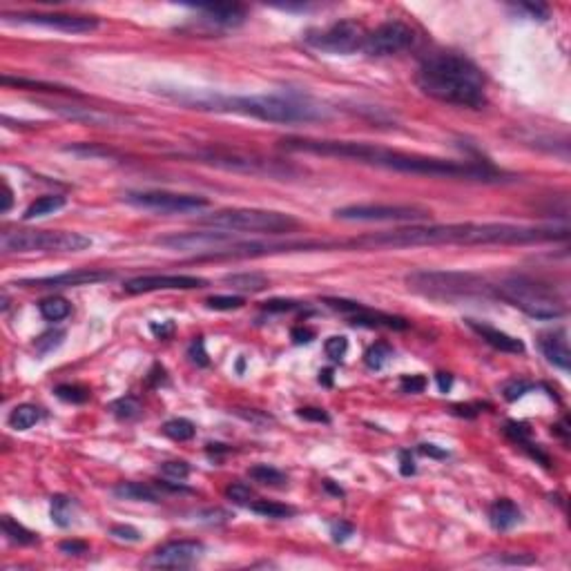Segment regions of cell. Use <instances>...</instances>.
<instances>
[{
  "label": "cell",
  "instance_id": "obj_31",
  "mask_svg": "<svg viewBox=\"0 0 571 571\" xmlns=\"http://www.w3.org/2000/svg\"><path fill=\"white\" fill-rule=\"evenodd\" d=\"M255 513L263 515V518H275V520H281V518H290L295 513L293 507L288 505H279V502H271V500H255L253 505H250Z\"/></svg>",
  "mask_w": 571,
  "mask_h": 571
},
{
  "label": "cell",
  "instance_id": "obj_52",
  "mask_svg": "<svg viewBox=\"0 0 571 571\" xmlns=\"http://www.w3.org/2000/svg\"><path fill=\"white\" fill-rule=\"evenodd\" d=\"M435 379H438V389L442 393H449L451 391V386H453V377L449 373H438L435 375Z\"/></svg>",
  "mask_w": 571,
  "mask_h": 571
},
{
  "label": "cell",
  "instance_id": "obj_45",
  "mask_svg": "<svg viewBox=\"0 0 571 571\" xmlns=\"http://www.w3.org/2000/svg\"><path fill=\"white\" fill-rule=\"evenodd\" d=\"M531 389V384H527V382H511L507 389H505V397L509 399V402H513V399H518V397H523L525 395V391H529Z\"/></svg>",
  "mask_w": 571,
  "mask_h": 571
},
{
  "label": "cell",
  "instance_id": "obj_23",
  "mask_svg": "<svg viewBox=\"0 0 571 571\" xmlns=\"http://www.w3.org/2000/svg\"><path fill=\"white\" fill-rule=\"evenodd\" d=\"M226 283L234 290H246V293H259L268 286V277L261 273H237V275H226Z\"/></svg>",
  "mask_w": 571,
  "mask_h": 571
},
{
  "label": "cell",
  "instance_id": "obj_37",
  "mask_svg": "<svg viewBox=\"0 0 571 571\" xmlns=\"http://www.w3.org/2000/svg\"><path fill=\"white\" fill-rule=\"evenodd\" d=\"M161 473L165 478H172V480H179L183 482L188 476H190V464L186 460H170V462H163L161 464Z\"/></svg>",
  "mask_w": 571,
  "mask_h": 571
},
{
  "label": "cell",
  "instance_id": "obj_41",
  "mask_svg": "<svg viewBox=\"0 0 571 571\" xmlns=\"http://www.w3.org/2000/svg\"><path fill=\"white\" fill-rule=\"evenodd\" d=\"M188 357H190L194 364H199V366H208V355H206L204 340L197 337V340L190 344V348H188Z\"/></svg>",
  "mask_w": 571,
  "mask_h": 571
},
{
  "label": "cell",
  "instance_id": "obj_5",
  "mask_svg": "<svg viewBox=\"0 0 571 571\" xmlns=\"http://www.w3.org/2000/svg\"><path fill=\"white\" fill-rule=\"evenodd\" d=\"M409 290L429 299H466V297H493V283L471 273L456 271H415L407 275Z\"/></svg>",
  "mask_w": 571,
  "mask_h": 571
},
{
  "label": "cell",
  "instance_id": "obj_32",
  "mask_svg": "<svg viewBox=\"0 0 571 571\" xmlns=\"http://www.w3.org/2000/svg\"><path fill=\"white\" fill-rule=\"evenodd\" d=\"M110 411L119 417V419H134V417H139L141 415V402L137 397H121V399H116L110 404Z\"/></svg>",
  "mask_w": 571,
  "mask_h": 571
},
{
  "label": "cell",
  "instance_id": "obj_44",
  "mask_svg": "<svg viewBox=\"0 0 571 571\" xmlns=\"http://www.w3.org/2000/svg\"><path fill=\"white\" fill-rule=\"evenodd\" d=\"M61 551L67 553V556H83V553L90 551V547L88 543H80V540H65L61 543Z\"/></svg>",
  "mask_w": 571,
  "mask_h": 571
},
{
  "label": "cell",
  "instance_id": "obj_21",
  "mask_svg": "<svg viewBox=\"0 0 571 571\" xmlns=\"http://www.w3.org/2000/svg\"><path fill=\"white\" fill-rule=\"evenodd\" d=\"M114 496L121 500H134V502H161V493L157 486L145 482H121L114 486Z\"/></svg>",
  "mask_w": 571,
  "mask_h": 571
},
{
  "label": "cell",
  "instance_id": "obj_24",
  "mask_svg": "<svg viewBox=\"0 0 571 571\" xmlns=\"http://www.w3.org/2000/svg\"><path fill=\"white\" fill-rule=\"evenodd\" d=\"M9 426L16 431H27L33 424L41 422V409L33 404H19L11 413H9Z\"/></svg>",
  "mask_w": 571,
  "mask_h": 571
},
{
  "label": "cell",
  "instance_id": "obj_28",
  "mask_svg": "<svg viewBox=\"0 0 571 571\" xmlns=\"http://www.w3.org/2000/svg\"><path fill=\"white\" fill-rule=\"evenodd\" d=\"M163 433L174 442H188V440L194 438L197 429H194V424L190 422V419L174 417V419H167V422L163 424Z\"/></svg>",
  "mask_w": 571,
  "mask_h": 571
},
{
  "label": "cell",
  "instance_id": "obj_30",
  "mask_svg": "<svg viewBox=\"0 0 571 571\" xmlns=\"http://www.w3.org/2000/svg\"><path fill=\"white\" fill-rule=\"evenodd\" d=\"M391 357H393V348L389 344L379 342V344H375V346H371L366 350L364 362H366L368 368H371V371H382V368L391 362Z\"/></svg>",
  "mask_w": 571,
  "mask_h": 571
},
{
  "label": "cell",
  "instance_id": "obj_2",
  "mask_svg": "<svg viewBox=\"0 0 571 571\" xmlns=\"http://www.w3.org/2000/svg\"><path fill=\"white\" fill-rule=\"evenodd\" d=\"M415 80L426 96L442 103L468 110H482L486 105V83L480 67L462 54H431L417 67Z\"/></svg>",
  "mask_w": 571,
  "mask_h": 571
},
{
  "label": "cell",
  "instance_id": "obj_26",
  "mask_svg": "<svg viewBox=\"0 0 571 571\" xmlns=\"http://www.w3.org/2000/svg\"><path fill=\"white\" fill-rule=\"evenodd\" d=\"M248 476L253 478L255 482L263 484V486H283L286 482H288L286 473L279 471V468H275V466H271V464H255V466H250L248 468Z\"/></svg>",
  "mask_w": 571,
  "mask_h": 571
},
{
  "label": "cell",
  "instance_id": "obj_11",
  "mask_svg": "<svg viewBox=\"0 0 571 571\" xmlns=\"http://www.w3.org/2000/svg\"><path fill=\"white\" fill-rule=\"evenodd\" d=\"M324 304L332 310L342 313L348 324L352 326H362V328H389V330H407L409 322L404 317L389 315L375 308H368L360 301H350V299H337V297H328L324 299Z\"/></svg>",
  "mask_w": 571,
  "mask_h": 571
},
{
  "label": "cell",
  "instance_id": "obj_33",
  "mask_svg": "<svg viewBox=\"0 0 571 571\" xmlns=\"http://www.w3.org/2000/svg\"><path fill=\"white\" fill-rule=\"evenodd\" d=\"M226 498L232 500L234 505H253V502L257 500L255 491H253V486L250 484H243V482H232L228 489H226Z\"/></svg>",
  "mask_w": 571,
  "mask_h": 571
},
{
  "label": "cell",
  "instance_id": "obj_19",
  "mask_svg": "<svg viewBox=\"0 0 571 571\" xmlns=\"http://www.w3.org/2000/svg\"><path fill=\"white\" fill-rule=\"evenodd\" d=\"M520 520H523V511L509 498H500L489 507V523L496 531H509Z\"/></svg>",
  "mask_w": 571,
  "mask_h": 571
},
{
  "label": "cell",
  "instance_id": "obj_36",
  "mask_svg": "<svg viewBox=\"0 0 571 571\" xmlns=\"http://www.w3.org/2000/svg\"><path fill=\"white\" fill-rule=\"evenodd\" d=\"M243 304H246L243 297H237V295H214L206 299V306L210 310H237Z\"/></svg>",
  "mask_w": 571,
  "mask_h": 571
},
{
  "label": "cell",
  "instance_id": "obj_22",
  "mask_svg": "<svg viewBox=\"0 0 571 571\" xmlns=\"http://www.w3.org/2000/svg\"><path fill=\"white\" fill-rule=\"evenodd\" d=\"M67 206V199L61 197V194H45L41 199H36L33 204L25 210L23 219H38V216H45V214H54L58 210H63Z\"/></svg>",
  "mask_w": 571,
  "mask_h": 571
},
{
  "label": "cell",
  "instance_id": "obj_3",
  "mask_svg": "<svg viewBox=\"0 0 571 571\" xmlns=\"http://www.w3.org/2000/svg\"><path fill=\"white\" fill-rule=\"evenodd\" d=\"M174 100L194 110L232 112L253 116L268 123H310L324 119V110L308 103L306 98L281 96V94H257V96H226L210 92H177Z\"/></svg>",
  "mask_w": 571,
  "mask_h": 571
},
{
  "label": "cell",
  "instance_id": "obj_4",
  "mask_svg": "<svg viewBox=\"0 0 571 571\" xmlns=\"http://www.w3.org/2000/svg\"><path fill=\"white\" fill-rule=\"evenodd\" d=\"M493 297L507 301L533 319H556L565 315V301L551 286L525 275H511L493 286Z\"/></svg>",
  "mask_w": 571,
  "mask_h": 571
},
{
  "label": "cell",
  "instance_id": "obj_42",
  "mask_svg": "<svg viewBox=\"0 0 571 571\" xmlns=\"http://www.w3.org/2000/svg\"><path fill=\"white\" fill-rule=\"evenodd\" d=\"M297 308H299L297 301H288V299H273V301H266L263 304V310H268V313H290Z\"/></svg>",
  "mask_w": 571,
  "mask_h": 571
},
{
  "label": "cell",
  "instance_id": "obj_9",
  "mask_svg": "<svg viewBox=\"0 0 571 571\" xmlns=\"http://www.w3.org/2000/svg\"><path fill=\"white\" fill-rule=\"evenodd\" d=\"M340 221H424L431 216L426 208L419 206H393V204H360L346 206L332 212Z\"/></svg>",
  "mask_w": 571,
  "mask_h": 571
},
{
  "label": "cell",
  "instance_id": "obj_48",
  "mask_svg": "<svg viewBox=\"0 0 571 571\" xmlns=\"http://www.w3.org/2000/svg\"><path fill=\"white\" fill-rule=\"evenodd\" d=\"M290 335H293L295 344H308V342H313V337H315V332L308 330V328H293Z\"/></svg>",
  "mask_w": 571,
  "mask_h": 571
},
{
  "label": "cell",
  "instance_id": "obj_15",
  "mask_svg": "<svg viewBox=\"0 0 571 571\" xmlns=\"http://www.w3.org/2000/svg\"><path fill=\"white\" fill-rule=\"evenodd\" d=\"M112 273L108 271H90V268H78V271H67L61 275L36 277V279H21L16 286L23 288H74V286H88L98 281H110Z\"/></svg>",
  "mask_w": 571,
  "mask_h": 571
},
{
  "label": "cell",
  "instance_id": "obj_20",
  "mask_svg": "<svg viewBox=\"0 0 571 571\" xmlns=\"http://www.w3.org/2000/svg\"><path fill=\"white\" fill-rule=\"evenodd\" d=\"M206 21L221 27H237L246 21V9L241 5H197Z\"/></svg>",
  "mask_w": 571,
  "mask_h": 571
},
{
  "label": "cell",
  "instance_id": "obj_54",
  "mask_svg": "<svg viewBox=\"0 0 571 571\" xmlns=\"http://www.w3.org/2000/svg\"><path fill=\"white\" fill-rule=\"evenodd\" d=\"M319 382H324L326 386L332 384V371H324V373H319Z\"/></svg>",
  "mask_w": 571,
  "mask_h": 571
},
{
  "label": "cell",
  "instance_id": "obj_13",
  "mask_svg": "<svg viewBox=\"0 0 571 571\" xmlns=\"http://www.w3.org/2000/svg\"><path fill=\"white\" fill-rule=\"evenodd\" d=\"M3 23L36 25L65 33H90L98 27V21L92 19V16L74 14H3Z\"/></svg>",
  "mask_w": 571,
  "mask_h": 571
},
{
  "label": "cell",
  "instance_id": "obj_12",
  "mask_svg": "<svg viewBox=\"0 0 571 571\" xmlns=\"http://www.w3.org/2000/svg\"><path fill=\"white\" fill-rule=\"evenodd\" d=\"M415 41V33L409 25H404L402 21H389L382 23L379 27H375L371 33H366L364 41V52L368 56H393L409 49Z\"/></svg>",
  "mask_w": 571,
  "mask_h": 571
},
{
  "label": "cell",
  "instance_id": "obj_49",
  "mask_svg": "<svg viewBox=\"0 0 571 571\" xmlns=\"http://www.w3.org/2000/svg\"><path fill=\"white\" fill-rule=\"evenodd\" d=\"M419 453H424V456H431V458H446L449 453L438 449L435 444H419Z\"/></svg>",
  "mask_w": 571,
  "mask_h": 571
},
{
  "label": "cell",
  "instance_id": "obj_1",
  "mask_svg": "<svg viewBox=\"0 0 571 571\" xmlns=\"http://www.w3.org/2000/svg\"><path fill=\"white\" fill-rule=\"evenodd\" d=\"M281 147L288 152H306L319 157H335L348 159L364 165L384 167V170H395L404 174H422V177H438V179H464V181H498L502 172L489 163H471V161H446L435 157L409 154L391 147H379L371 143L357 141H330V139H283Z\"/></svg>",
  "mask_w": 571,
  "mask_h": 571
},
{
  "label": "cell",
  "instance_id": "obj_53",
  "mask_svg": "<svg viewBox=\"0 0 571 571\" xmlns=\"http://www.w3.org/2000/svg\"><path fill=\"white\" fill-rule=\"evenodd\" d=\"M150 328H152V332L157 335V337H161V340H163L167 332H172V328H174V326H172V324H165V326H159V324H150Z\"/></svg>",
  "mask_w": 571,
  "mask_h": 571
},
{
  "label": "cell",
  "instance_id": "obj_34",
  "mask_svg": "<svg viewBox=\"0 0 571 571\" xmlns=\"http://www.w3.org/2000/svg\"><path fill=\"white\" fill-rule=\"evenodd\" d=\"M54 393L58 399L70 402V404H83V402L90 399V391L83 389V386H76V384H61V386H56Z\"/></svg>",
  "mask_w": 571,
  "mask_h": 571
},
{
  "label": "cell",
  "instance_id": "obj_51",
  "mask_svg": "<svg viewBox=\"0 0 571 571\" xmlns=\"http://www.w3.org/2000/svg\"><path fill=\"white\" fill-rule=\"evenodd\" d=\"M14 192H11V188H9V183L7 181H3V208H0V212H9V208H11V204H14Z\"/></svg>",
  "mask_w": 571,
  "mask_h": 571
},
{
  "label": "cell",
  "instance_id": "obj_14",
  "mask_svg": "<svg viewBox=\"0 0 571 571\" xmlns=\"http://www.w3.org/2000/svg\"><path fill=\"white\" fill-rule=\"evenodd\" d=\"M208 281L194 275H145L134 277L123 283V290L130 295L141 293H157V290H194L206 288Z\"/></svg>",
  "mask_w": 571,
  "mask_h": 571
},
{
  "label": "cell",
  "instance_id": "obj_47",
  "mask_svg": "<svg viewBox=\"0 0 571 571\" xmlns=\"http://www.w3.org/2000/svg\"><path fill=\"white\" fill-rule=\"evenodd\" d=\"M399 462H402V476H413L415 473V462H413L409 451L399 453Z\"/></svg>",
  "mask_w": 571,
  "mask_h": 571
},
{
  "label": "cell",
  "instance_id": "obj_50",
  "mask_svg": "<svg viewBox=\"0 0 571 571\" xmlns=\"http://www.w3.org/2000/svg\"><path fill=\"white\" fill-rule=\"evenodd\" d=\"M520 9L529 11L533 19H538V21H547V7L543 5H520Z\"/></svg>",
  "mask_w": 571,
  "mask_h": 571
},
{
  "label": "cell",
  "instance_id": "obj_10",
  "mask_svg": "<svg viewBox=\"0 0 571 571\" xmlns=\"http://www.w3.org/2000/svg\"><path fill=\"white\" fill-rule=\"evenodd\" d=\"M306 41L330 54H352L364 47L366 31L357 21H340L332 23L328 29H322L317 33H308Z\"/></svg>",
  "mask_w": 571,
  "mask_h": 571
},
{
  "label": "cell",
  "instance_id": "obj_43",
  "mask_svg": "<svg viewBox=\"0 0 571 571\" xmlns=\"http://www.w3.org/2000/svg\"><path fill=\"white\" fill-rule=\"evenodd\" d=\"M297 415L301 419H308V422H324V424L330 422V417L324 409H299Z\"/></svg>",
  "mask_w": 571,
  "mask_h": 571
},
{
  "label": "cell",
  "instance_id": "obj_17",
  "mask_svg": "<svg viewBox=\"0 0 571 571\" xmlns=\"http://www.w3.org/2000/svg\"><path fill=\"white\" fill-rule=\"evenodd\" d=\"M466 326L471 328L478 337H482V342H486L491 348H496L500 352H511V355H523L525 352V344L509 332H502L489 324L476 322V319H466Z\"/></svg>",
  "mask_w": 571,
  "mask_h": 571
},
{
  "label": "cell",
  "instance_id": "obj_39",
  "mask_svg": "<svg viewBox=\"0 0 571 571\" xmlns=\"http://www.w3.org/2000/svg\"><path fill=\"white\" fill-rule=\"evenodd\" d=\"M110 535L116 540H125V543H139L141 540V531L134 529L130 525H116L110 529Z\"/></svg>",
  "mask_w": 571,
  "mask_h": 571
},
{
  "label": "cell",
  "instance_id": "obj_6",
  "mask_svg": "<svg viewBox=\"0 0 571 571\" xmlns=\"http://www.w3.org/2000/svg\"><path fill=\"white\" fill-rule=\"evenodd\" d=\"M204 226L228 232H257V234H290L301 224L293 214L257 208H232L219 210L201 219Z\"/></svg>",
  "mask_w": 571,
  "mask_h": 571
},
{
  "label": "cell",
  "instance_id": "obj_18",
  "mask_svg": "<svg viewBox=\"0 0 571 571\" xmlns=\"http://www.w3.org/2000/svg\"><path fill=\"white\" fill-rule=\"evenodd\" d=\"M540 350L547 357L549 364H553L560 371H569L571 366V352H569V340H567V330L558 328L545 332L540 337Z\"/></svg>",
  "mask_w": 571,
  "mask_h": 571
},
{
  "label": "cell",
  "instance_id": "obj_40",
  "mask_svg": "<svg viewBox=\"0 0 571 571\" xmlns=\"http://www.w3.org/2000/svg\"><path fill=\"white\" fill-rule=\"evenodd\" d=\"M402 393H422L426 389V379L422 375H404L399 379Z\"/></svg>",
  "mask_w": 571,
  "mask_h": 571
},
{
  "label": "cell",
  "instance_id": "obj_7",
  "mask_svg": "<svg viewBox=\"0 0 571 571\" xmlns=\"http://www.w3.org/2000/svg\"><path fill=\"white\" fill-rule=\"evenodd\" d=\"M3 253L29 255V253H80L92 246V239L70 230H11L3 232Z\"/></svg>",
  "mask_w": 571,
  "mask_h": 571
},
{
  "label": "cell",
  "instance_id": "obj_27",
  "mask_svg": "<svg viewBox=\"0 0 571 571\" xmlns=\"http://www.w3.org/2000/svg\"><path fill=\"white\" fill-rule=\"evenodd\" d=\"M3 533L7 535V540L14 543V545H33V543H38L36 533L25 529L23 525H19L9 515H3Z\"/></svg>",
  "mask_w": 571,
  "mask_h": 571
},
{
  "label": "cell",
  "instance_id": "obj_25",
  "mask_svg": "<svg viewBox=\"0 0 571 571\" xmlns=\"http://www.w3.org/2000/svg\"><path fill=\"white\" fill-rule=\"evenodd\" d=\"M49 515H52L54 525H58L61 529L70 527L74 520V502L67 496H54L52 502H49Z\"/></svg>",
  "mask_w": 571,
  "mask_h": 571
},
{
  "label": "cell",
  "instance_id": "obj_35",
  "mask_svg": "<svg viewBox=\"0 0 571 571\" xmlns=\"http://www.w3.org/2000/svg\"><path fill=\"white\" fill-rule=\"evenodd\" d=\"M63 340H65V330H47L33 342V348H36L41 355H47V352L56 350L63 344Z\"/></svg>",
  "mask_w": 571,
  "mask_h": 571
},
{
  "label": "cell",
  "instance_id": "obj_8",
  "mask_svg": "<svg viewBox=\"0 0 571 571\" xmlns=\"http://www.w3.org/2000/svg\"><path fill=\"white\" fill-rule=\"evenodd\" d=\"M125 204L143 210L154 212H167V214H188V212H201L210 206L206 197L199 194H181V192H165V190H152V192H127L123 197Z\"/></svg>",
  "mask_w": 571,
  "mask_h": 571
},
{
  "label": "cell",
  "instance_id": "obj_46",
  "mask_svg": "<svg viewBox=\"0 0 571 571\" xmlns=\"http://www.w3.org/2000/svg\"><path fill=\"white\" fill-rule=\"evenodd\" d=\"M330 533H332V540L335 543H344L348 535H352V527L346 525V523H337V525H332Z\"/></svg>",
  "mask_w": 571,
  "mask_h": 571
},
{
  "label": "cell",
  "instance_id": "obj_16",
  "mask_svg": "<svg viewBox=\"0 0 571 571\" xmlns=\"http://www.w3.org/2000/svg\"><path fill=\"white\" fill-rule=\"evenodd\" d=\"M204 549L206 547L197 540H172V543L161 545L152 553V560L150 562L154 567H188L201 558Z\"/></svg>",
  "mask_w": 571,
  "mask_h": 571
},
{
  "label": "cell",
  "instance_id": "obj_29",
  "mask_svg": "<svg viewBox=\"0 0 571 571\" xmlns=\"http://www.w3.org/2000/svg\"><path fill=\"white\" fill-rule=\"evenodd\" d=\"M38 310L47 322H61V319L70 315L72 306H70V301L63 297H47L38 304Z\"/></svg>",
  "mask_w": 571,
  "mask_h": 571
},
{
  "label": "cell",
  "instance_id": "obj_38",
  "mask_svg": "<svg viewBox=\"0 0 571 571\" xmlns=\"http://www.w3.org/2000/svg\"><path fill=\"white\" fill-rule=\"evenodd\" d=\"M324 350H326V355L332 362H340L346 355V352H348V340L344 337V335H332V337L326 340Z\"/></svg>",
  "mask_w": 571,
  "mask_h": 571
}]
</instances>
